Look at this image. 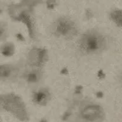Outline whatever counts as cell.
Wrapping results in <instances>:
<instances>
[{"instance_id": "cell-1", "label": "cell", "mask_w": 122, "mask_h": 122, "mask_svg": "<svg viewBox=\"0 0 122 122\" xmlns=\"http://www.w3.org/2000/svg\"><path fill=\"white\" fill-rule=\"evenodd\" d=\"M107 46L106 38L95 29H90L80 36L78 48L83 55L98 54L103 51Z\"/></svg>"}, {"instance_id": "cell-2", "label": "cell", "mask_w": 122, "mask_h": 122, "mask_svg": "<svg viewBox=\"0 0 122 122\" xmlns=\"http://www.w3.org/2000/svg\"><path fill=\"white\" fill-rule=\"evenodd\" d=\"M74 116L77 122H101L104 117L102 109L100 106L90 101L82 100L73 104Z\"/></svg>"}, {"instance_id": "cell-3", "label": "cell", "mask_w": 122, "mask_h": 122, "mask_svg": "<svg viewBox=\"0 0 122 122\" xmlns=\"http://www.w3.org/2000/svg\"><path fill=\"white\" fill-rule=\"evenodd\" d=\"M50 30L57 38L70 40L78 35L79 28L75 21L71 18L61 17L53 22Z\"/></svg>"}, {"instance_id": "cell-4", "label": "cell", "mask_w": 122, "mask_h": 122, "mask_svg": "<svg viewBox=\"0 0 122 122\" xmlns=\"http://www.w3.org/2000/svg\"><path fill=\"white\" fill-rule=\"evenodd\" d=\"M3 110L10 112L20 120L25 121L28 118L27 111L23 99L13 93L3 94Z\"/></svg>"}, {"instance_id": "cell-5", "label": "cell", "mask_w": 122, "mask_h": 122, "mask_svg": "<svg viewBox=\"0 0 122 122\" xmlns=\"http://www.w3.org/2000/svg\"><path fill=\"white\" fill-rule=\"evenodd\" d=\"M8 13L13 20L22 22L26 25L31 39L34 40L36 38L35 21L30 10L25 9L20 5H12L8 8Z\"/></svg>"}, {"instance_id": "cell-6", "label": "cell", "mask_w": 122, "mask_h": 122, "mask_svg": "<svg viewBox=\"0 0 122 122\" xmlns=\"http://www.w3.org/2000/svg\"><path fill=\"white\" fill-rule=\"evenodd\" d=\"M48 59L47 51L43 48L34 47L29 51L27 62L33 67H41L45 64Z\"/></svg>"}, {"instance_id": "cell-7", "label": "cell", "mask_w": 122, "mask_h": 122, "mask_svg": "<svg viewBox=\"0 0 122 122\" xmlns=\"http://www.w3.org/2000/svg\"><path fill=\"white\" fill-rule=\"evenodd\" d=\"M19 69L11 64H0V81H11L17 78Z\"/></svg>"}, {"instance_id": "cell-8", "label": "cell", "mask_w": 122, "mask_h": 122, "mask_svg": "<svg viewBox=\"0 0 122 122\" xmlns=\"http://www.w3.org/2000/svg\"><path fill=\"white\" fill-rule=\"evenodd\" d=\"M31 98L32 101L34 104L45 106H46L51 100V94L47 88H40L32 92Z\"/></svg>"}, {"instance_id": "cell-9", "label": "cell", "mask_w": 122, "mask_h": 122, "mask_svg": "<svg viewBox=\"0 0 122 122\" xmlns=\"http://www.w3.org/2000/svg\"><path fill=\"white\" fill-rule=\"evenodd\" d=\"M42 76L43 74L40 69H33L25 72L23 78L27 83L33 85V84L38 83L41 80Z\"/></svg>"}, {"instance_id": "cell-10", "label": "cell", "mask_w": 122, "mask_h": 122, "mask_svg": "<svg viewBox=\"0 0 122 122\" xmlns=\"http://www.w3.org/2000/svg\"><path fill=\"white\" fill-rule=\"evenodd\" d=\"M15 52V46L12 42H5L0 46V53L6 57H12Z\"/></svg>"}, {"instance_id": "cell-11", "label": "cell", "mask_w": 122, "mask_h": 122, "mask_svg": "<svg viewBox=\"0 0 122 122\" xmlns=\"http://www.w3.org/2000/svg\"><path fill=\"white\" fill-rule=\"evenodd\" d=\"M111 18L112 21L119 26H122V11L116 10L111 13Z\"/></svg>"}, {"instance_id": "cell-12", "label": "cell", "mask_w": 122, "mask_h": 122, "mask_svg": "<svg viewBox=\"0 0 122 122\" xmlns=\"http://www.w3.org/2000/svg\"><path fill=\"white\" fill-rule=\"evenodd\" d=\"M6 30L3 27L0 25V41H4L6 38Z\"/></svg>"}, {"instance_id": "cell-13", "label": "cell", "mask_w": 122, "mask_h": 122, "mask_svg": "<svg viewBox=\"0 0 122 122\" xmlns=\"http://www.w3.org/2000/svg\"><path fill=\"white\" fill-rule=\"evenodd\" d=\"M55 5V1H53V0H48L47 5H48V7L49 8H54Z\"/></svg>"}, {"instance_id": "cell-14", "label": "cell", "mask_w": 122, "mask_h": 122, "mask_svg": "<svg viewBox=\"0 0 122 122\" xmlns=\"http://www.w3.org/2000/svg\"><path fill=\"white\" fill-rule=\"evenodd\" d=\"M3 110V94H0V111Z\"/></svg>"}]
</instances>
